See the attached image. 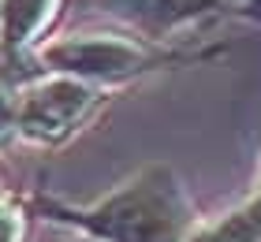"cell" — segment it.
Returning <instances> with one entry per match:
<instances>
[{
  "label": "cell",
  "mask_w": 261,
  "mask_h": 242,
  "mask_svg": "<svg viewBox=\"0 0 261 242\" xmlns=\"http://www.w3.org/2000/svg\"><path fill=\"white\" fill-rule=\"evenodd\" d=\"M41 71L38 56H15L0 48V149L15 142V108H19V90L22 82Z\"/></svg>",
  "instance_id": "obj_5"
},
{
  "label": "cell",
  "mask_w": 261,
  "mask_h": 242,
  "mask_svg": "<svg viewBox=\"0 0 261 242\" xmlns=\"http://www.w3.org/2000/svg\"><path fill=\"white\" fill-rule=\"evenodd\" d=\"M38 216L30 209V198H15L11 190H0V242H30Z\"/></svg>",
  "instance_id": "obj_6"
},
{
  "label": "cell",
  "mask_w": 261,
  "mask_h": 242,
  "mask_svg": "<svg viewBox=\"0 0 261 242\" xmlns=\"http://www.w3.org/2000/svg\"><path fill=\"white\" fill-rule=\"evenodd\" d=\"M38 220L71 227L97 242H191L201 227L183 179L168 164H146L90 205H71L45 190L27 194Z\"/></svg>",
  "instance_id": "obj_1"
},
{
  "label": "cell",
  "mask_w": 261,
  "mask_h": 242,
  "mask_svg": "<svg viewBox=\"0 0 261 242\" xmlns=\"http://www.w3.org/2000/svg\"><path fill=\"white\" fill-rule=\"evenodd\" d=\"M224 15H239V19H261V0H217Z\"/></svg>",
  "instance_id": "obj_7"
},
{
  "label": "cell",
  "mask_w": 261,
  "mask_h": 242,
  "mask_svg": "<svg viewBox=\"0 0 261 242\" xmlns=\"http://www.w3.org/2000/svg\"><path fill=\"white\" fill-rule=\"evenodd\" d=\"M56 242H97V238H86V235H71V238H56Z\"/></svg>",
  "instance_id": "obj_8"
},
{
  "label": "cell",
  "mask_w": 261,
  "mask_h": 242,
  "mask_svg": "<svg viewBox=\"0 0 261 242\" xmlns=\"http://www.w3.org/2000/svg\"><path fill=\"white\" fill-rule=\"evenodd\" d=\"M116 97L120 90L93 86V82L56 75V71H38L19 90L15 142L34 145V149H60L90 123H97Z\"/></svg>",
  "instance_id": "obj_3"
},
{
  "label": "cell",
  "mask_w": 261,
  "mask_h": 242,
  "mask_svg": "<svg viewBox=\"0 0 261 242\" xmlns=\"http://www.w3.org/2000/svg\"><path fill=\"white\" fill-rule=\"evenodd\" d=\"M34 56H38L41 71H56V75H71V78L123 93L146 75L201 64V60L220 56V48L157 45V41L135 38L127 30H56Z\"/></svg>",
  "instance_id": "obj_2"
},
{
  "label": "cell",
  "mask_w": 261,
  "mask_h": 242,
  "mask_svg": "<svg viewBox=\"0 0 261 242\" xmlns=\"http://www.w3.org/2000/svg\"><path fill=\"white\" fill-rule=\"evenodd\" d=\"M67 15H90L112 22V30H127L135 38L172 45L175 34L205 26L224 11L217 0H64Z\"/></svg>",
  "instance_id": "obj_4"
}]
</instances>
